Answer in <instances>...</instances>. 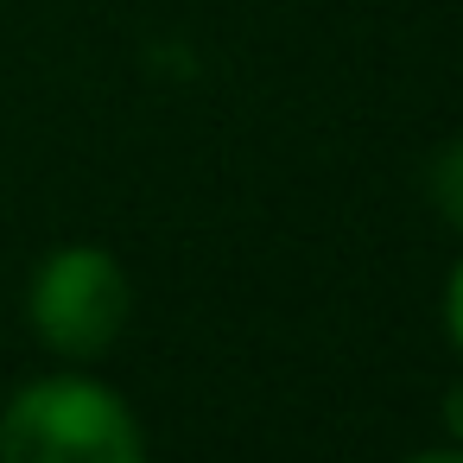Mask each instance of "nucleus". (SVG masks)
I'll return each mask as SVG.
<instances>
[{"label": "nucleus", "mask_w": 463, "mask_h": 463, "mask_svg": "<svg viewBox=\"0 0 463 463\" xmlns=\"http://www.w3.org/2000/svg\"><path fill=\"white\" fill-rule=\"evenodd\" d=\"M444 336H450V349L463 355V260H457L450 279H444Z\"/></svg>", "instance_id": "39448f33"}, {"label": "nucleus", "mask_w": 463, "mask_h": 463, "mask_svg": "<svg viewBox=\"0 0 463 463\" xmlns=\"http://www.w3.org/2000/svg\"><path fill=\"white\" fill-rule=\"evenodd\" d=\"M128 317H134V286H128V267L115 260V248L58 241L39 254V267L26 279V324H33L39 349H52L58 362H96L121 343Z\"/></svg>", "instance_id": "f03ea898"}, {"label": "nucleus", "mask_w": 463, "mask_h": 463, "mask_svg": "<svg viewBox=\"0 0 463 463\" xmlns=\"http://www.w3.org/2000/svg\"><path fill=\"white\" fill-rule=\"evenodd\" d=\"M0 457L7 463H140L146 425L121 387L83 368H52L7 393Z\"/></svg>", "instance_id": "f257e3e1"}, {"label": "nucleus", "mask_w": 463, "mask_h": 463, "mask_svg": "<svg viewBox=\"0 0 463 463\" xmlns=\"http://www.w3.org/2000/svg\"><path fill=\"white\" fill-rule=\"evenodd\" d=\"M425 197H431V210L463 235V134L444 140V146L425 159Z\"/></svg>", "instance_id": "7ed1b4c3"}, {"label": "nucleus", "mask_w": 463, "mask_h": 463, "mask_svg": "<svg viewBox=\"0 0 463 463\" xmlns=\"http://www.w3.org/2000/svg\"><path fill=\"white\" fill-rule=\"evenodd\" d=\"M438 425H444V450L463 457V374L444 387V400H438Z\"/></svg>", "instance_id": "20e7f679"}]
</instances>
